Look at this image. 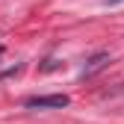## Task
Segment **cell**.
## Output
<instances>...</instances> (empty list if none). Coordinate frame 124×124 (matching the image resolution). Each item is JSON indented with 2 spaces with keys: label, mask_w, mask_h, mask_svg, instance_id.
<instances>
[{
  "label": "cell",
  "mask_w": 124,
  "mask_h": 124,
  "mask_svg": "<svg viewBox=\"0 0 124 124\" xmlns=\"http://www.w3.org/2000/svg\"><path fill=\"white\" fill-rule=\"evenodd\" d=\"M68 95H36V98H27L24 106L27 109H62L68 106Z\"/></svg>",
  "instance_id": "obj_1"
},
{
  "label": "cell",
  "mask_w": 124,
  "mask_h": 124,
  "mask_svg": "<svg viewBox=\"0 0 124 124\" xmlns=\"http://www.w3.org/2000/svg\"><path fill=\"white\" fill-rule=\"evenodd\" d=\"M106 65H109V53H106V50H98L95 56H89V62L83 65V80L95 77V74H98V71H103Z\"/></svg>",
  "instance_id": "obj_2"
},
{
  "label": "cell",
  "mask_w": 124,
  "mask_h": 124,
  "mask_svg": "<svg viewBox=\"0 0 124 124\" xmlns=\"http://www.w3.org/2000/svg\"><path fill=\"white\" fill-rule=\"evenodd\" d=\"M56 68H62V62H56V59H47L41 65V71H56Z\"/></svg>",
  "instance_id": "obj_3"
},
{
  "label": "cell",
  "mask_w": 124,
  "mask_h": 124,
  "mask_svg": "<svg viewBox=\"0 0 124 124\" xmlns=\"http://www.w3.org/2000/svg\"><path fill=\"white\" fill-rule=\"evenodd\" d=\"M106 3H109V6H115V3H121V0H106Z\"/></svg>",
  "instance_id": "obj_4"
}]
</instances>
